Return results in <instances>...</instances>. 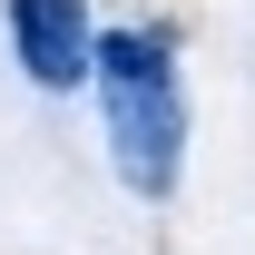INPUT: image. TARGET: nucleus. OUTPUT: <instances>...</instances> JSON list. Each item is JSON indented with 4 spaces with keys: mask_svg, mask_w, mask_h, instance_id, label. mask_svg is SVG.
Returning <instances> with one entry per match:
<instances>
[{
    "mask_svg": "<svg viewBox=\"0 0 255 255\" xmlns=\"http://www.w3.org/2000/svg\"><path fill=\"white\" fill-rule=\"evenodd\" d=\"M10 39H20V69H30L39 89H89V10L79 0H10Z\"/></svg>",
    "mask_w": 255,
    "mask_h": 255,
    "instance_id": "obj_2",
    "label": "nucleus"
},
{
    "mask_svg": "<svg viewBox=\"0 0 255 255\" xmlns=\"http://www.w3.org/2000/svg\"><path fill=\"white\" fill-rule=\"evenodd\" d=\"M89 89H98V128H108V167L118 187L167 196L177 157H187V98H177V59L157 30H108L89 49Z\"/></svg>",
    "mask_w": 255,
    "mask_h": 255,
    "instance_id": "obj_1",
    "label": "nucleus"
}]
</instances>
